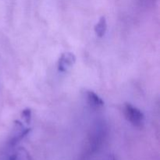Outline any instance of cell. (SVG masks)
Segmentation results:
<instances>
[{
  "mask_svg": "<svg viewBox=\"0 0 160 160\" xmlns=\"http://www.w3.org/2000/svg\"><path fill=\"white\" fill-rule=\"evenodd\" d=\"M123 113H124L125 118L136 128H142L145 124V117L143 112L130 103L124 104Z\"/></svg>",
  "mask_w": 160,
  "mask_h": 160,
  "instance_id": "obj_1",
  "label": "cell"
},
{
  "mask_svg": "<svg viewBox=\"0 0 160 160\" xmlns=\"http://www.w3.org/2000/svg\"><path fill=\"white\" fill-rule=\"evenodd\" d=\"M76 56L73 53L67 52L61 55L58 62V69L60 72L67 73L76 63Z\"/></svg>",
  "mask_w": 160,
  "mask_h": 160,
  "instance_id": "obj_2",
  "label": "cell"
},
{
  "mask_svg": "<svg viewBox=\"0 0 160 160\" xmlns=\"http://www.w3.org/2000/svg\"><path fill=\"white\" fill-rule=\"evenodd\" d=\"M30 131H31V129L25 128L21 122L19 121V120H15L14 121L13 134H12V138L10 139L11 145H16L23 137H25L30 132Z\"/></svg>",
  "mask_w": 160,
  "mask_h": 160,
  "instance_id": "obj_3",
  "label": "cell"
},
{
  "mask_svg": "<svg viewBox=\"0 0 160 160\" xmlns=\"http://www.w3.org/2000/svg\"><path fill=\"white\" fill-rule=\"evenodd\" d=\"M86 98H87V102L89 106L93 109H99L104 106L103 100L94 92L87 91L86 92Z\"/></svg>",
  "mask_w": 160,
  "mask_h": 160,
  "instance_id": "obj_4",
  "label": "cell"
},
{
  "mask_svg": "<svg viewBox=\"0 0 160 160\" xmlns=\"http://www.w3.org/2000/svg\"><path fill=\"white\" fill-rule=\"evenodd\" d=\"M107 30V22L105 17H102L98 23L95 26V34L98 38H102L105 35Z\"/></svg>",
  "mask_w": 160,
  "mask_h": 160,
  "instance_id": "obj_5",
  "label": "cell"
},
{
  "mask_svg": "<svg viewBox=\"0 0 160 160\" xmlns=\"http://www.w3.org/2000/svg\"><path fill=\"white\" fill-rule=\"evenodd\" d=\"M9 160H31V156L25 148H19L9 157Z\"/></svg>",
  "mask_w": 160,
  "mask_h": 160,
  "instance_id": "obj_6",
  "label": "cell"
},
{
  "mask_svg": "<svg viewBox=\"0 0 160 160\" xmlns=\"http://www.w3.org/2000/svg\"><path fill=\"white\" fill-rule=\"evenodd\" d=\"M21 117L24 120L27 124H30L31 122V110L30 109H25L22 111Z\"/></svg>",
  "mask_w": 160,
  "mask_h": 160,
  "instance_id": "obj_7",
  "label": "cell"
},
{
  "mask_svg": "<svg viewBox=\"0 0 160 160\" xmlns=\"http://www.w3.org/2000/svg\"><path fill=\"white\" fill-rule=\"evenodd\" d=\"M104 160H116V159H115V157L112 156V155H109L107 157L105 158Z\"/></svg>",
  "mask_w": 160,
  "mask_h": 160,
  "instance_id": "obj_8",
  "label": "cell"
}]
</instances>
